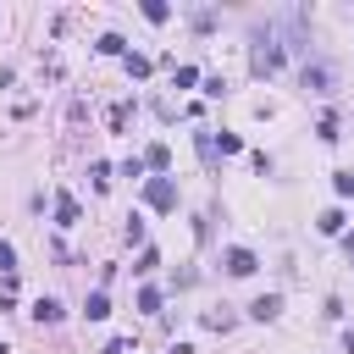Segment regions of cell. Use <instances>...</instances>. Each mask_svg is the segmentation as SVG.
<instances>
[{"label": "cell", "instance_id": "cell-1", "mask_svg": "<svg viewBox=\"0 0 354 354\" xmlns=\"http://www.w3.org/2000/svg\"><path fill=\"white\" fill-rule=\"evenodd\" d=\"M282 66V44H277V33H254V50H249V72L254 77H271Z\"/></svg>", "mask_w": 354, "mask_h": 354}, {"label": "cell", "instance_id": "cell-2", "mask_svg": "<svg viewBox=\"0 0 354 354\" xmlns=\"http://www.w3.org/2000/svg\"><path fill=\"white\" fill-rule=\"evenodd\" d=\"M144 205L149 210H177V183L171 177H149L144 183Z\"/></svg>", "mask_w": 354, "mask_h": 354}, {"label": "cell", "instance_id": "cell-3", "mask_svg": "<svg viewBox=\"0 0 354 354\" xmlns=\"http://www.w3.org/2000/svg\"><path fill=\"white\" fill-rule=\"evenodd\" d=\"M221 266H227V277H254V266H260V260H254L249 249H227V260H221Z\"/></svg>", "mask_w": 354, "mask_h": 354}, {"label": "cell", "instance_id": "cell-4", "mask_svg": "<svg viewBox=\"0 0 354 354\" xmlns=\"http://www.w3.org/2000/svg\"><path fill=\"white\" fill-rule=\"evenodd\" d=\"M77 216H83L77 199L72 194H55V227H77Z\"/></svg>", "mask_w": 354, "mask_h": 354}, {"label": "cell", "instance_id": "cell-5", "mask_svg": "<svg viewBox=\"0 0 354 354\" xmlns=\"http://www.w3.org/2000/svg\"><path fill=\"white\" fill-rule=\"evenodd\" d=\"M144 166L166 177V171H171V149H166V144H149V149H144Z\"/></svg>", "mask_w": 354, "mask_h": 354}, {"label": "cell", "instance_id": "cell-6", "mask_svg": "<svg viewBox=\"0 0 354 354\" xmlns=\"http://www.w3.org/2000/svg\"><path fill=\"white\" fill-rule=\"evenodd\" d=\"M61 315H66V310H61V299H39V304H33V321H39V326H55Z\"/></svg>", "mask_w": 354, "mask_h": 354}, {"label": "cell", "instance_id": "cell-7", "mask_svg": "<svg viewBox=\"0 0 354 354\" xmlns=\"http://www.w3.org/2000/svg\"><path fill=\"white\" fill-rule=\"evenodd\" d=\"M277 310H282V299H277V293H260V299L249 304V315H254V321H277Z\"/></svg>", "mask_w": 354, "mask_h": 354}, {"label": "cell", "instance_id": "cell-8", "mask_svg": "<svg viewBox=\"0 0 354 354\" xmlns=\"http://www.w3.org/2000/svg\"><path fill=\"white\" fill-rule=\"evenodd\" d=\"M304 88H315V94H332V72H326V66H304Z\"/></svg>", "mask_w": 354, "mask_h": 354}, {"label": "cell", "instance_id": "cell-9", "mask_svg": "<svg viewBox=\"0 0 354 354\" xmlns=\"http://www.w3.org/2000/svg\"><path fill=\"white\" fill-rule=\"evenodd\" d=\"M122 66H127V77H149V55H138V50H127Z\"/></svg>", "mask_w": 354, "mask_h": 354}, {"label": "cell", "instance_id": "cell-10", "mask_svg": "<svg viewBox=\"0 0 354 354\" xmlns=\"http://www.w3.org/2000/svg\"><path fill=\"white\" fill-rule=\"evenodd\" d=\"M83 315H88V321H105V315H111V299H105V293H88Z\"/></svg>", "mask_w": 354, "mask_h": 354}, {"label": "cell", "instance_id": "cell-11", "mask_svg": "<svg viewBox=\"0 0 354 354\" xmlns=\"http://www.w3.org/2000/svg\"><path fill=\"white\" fill-rule=\"evenodd\" d=\"M94 50H100V55H127V39H122V33H105Z\"/></svg>", "mask_w": 354, "mask_h": 354}, {"label": "cell", "instance_id": "cell-12", "mask_svg": "<svg viewBox=\"0 0 354 354\" xmlns=\"http://www.w3.org/2000/svg\"><path fill=\"white\" fill-rule=\"evenodd\" d=\"M144 17H149V22H166L171 6H166V0H144Z\"/></svg>", "mask_w": 354, "mask_h": 354}, {"label": "cell", "instance_id": "cell-13", "mask_svg": "<svg viewBox=\"0 0 354 354\" xmlns=\"http://www.w3.org/2000/svg\"><path fill=\"white\" fill-rule=\"evenodd\" d=\"M171 83H177V88H194L199 72H194V66H171Z\"/></svg>", "mask_w": 354, "mask_h": 354}, {"label": "cell", "instance_id": "cell-14", "mask_svg": "<svg viewBox=\"0 0 354 354\" xmlns=\"http://www.w3.org/2000/svg\"><path fill=\"white\" fill-rule=\"evenodd\" d=\"M216 149H221V155H238L243 138H238V133H216Z\"/></svg>", "mask_w": 354, "mask_h": 354}, {"label": "cell", "instance_id": "cell-15", "mask_svg": "<svg viewBox=\"0 0 354 354\" xmlns=\"http://www.w3.org/2000/svg\"><path fill=\"white\" fill-rule=\"evenodd\" d=\"M315 227H321V232H326V238H332V232H343V210H326V216H321V221H315Z\"/></svg>", "mask_w": 354, "mask_h": 354}, {"label": "cell", "instance_id": "cell-16", "mask_svg": "<svg viewBox=\"0 0 354 354\" xmlns=\"http://www.w3.org/2000/svg\"><path fill=\"white\" fill-rule=\"evenodd\" d=\"M138 310L155 315V310H160V288H144V293H138Z\"/></svg>", "mask_w": 354, "mask_h": 354}, {"label": "cell", "instance_id": "cell-17", "mask_svg": "<svg viewBox=\"0 0 354 354\" xmlns=\"http://www.w3.org/2000/svg\"><path fill=\"white\" fill-rule=\"evenodd\" d=\"M205 326H210V332H227L232 315H227V310H205Z\"/></svg>", "mask_w": 354, "mask_h": 354}, {"label": "cell", "instance_id": "cell-18", "mask_svg": "<svg viewBox=\"0 0 354 354\" xmlns=\"http://www.w3.org/2000/svg\"><path fill=\"white\" fill-rule=\"evenodd\" d=\"M332 188H337L343 199H354V171H332Z\"/></svg>", "mask_w": 354, "mask_h": 354}, {"label": "cell", "instance_id": "cell-19", "mask_svg": "<svg viewBox=\"0 0 354 354\" xmlns=\"http://www.w3.org/2000/svg\"><path fill=\"white\" fill-rule=\"evenodd\" d=\"M315 138H321V144H337V122H332V116H321V127H315Z\"/></svg>", "mask_w": 354, "mask_h": 354}, {"label": "cell", "instance_id": "cell-20", "mask_svg": "<svg viewBox=\"0 0 354 354\" xmlns=\"http://www.w3.org/2000/svg\"><path fill=\"white\" fill-rule=\"evenodd\" d=\"M0 271H6V277H17V249H11V243H0Z\"/></svg>", "mask_w": 354, "mask_h": 354}, {"label": "cell", "instance_id": "cell-21", "mask_svg": "<svg viewBox=\"0 0 354 354\" xmlns=\"http://www.w3.org/2000/svg\"><path fill=\"white\" fill-rule=\"evenodd\" d=\"M127 116H133V105H111V127H116V133L127 127Z\"/></svg>", "mask_w": 354, "mask_h": 354}, {"label": "cell", "instance_id": "cell-22", "mask_svg": "<svg viewBox=\"0 0 354 354\" xmlns=\"http://www.w3.org/2000/svg\"><path fill=\"white\" fill-rule=\"evenodd\" d=\"M343 354H354V326H348V332H343Z\"/></svg>", "mask_w": 354, "mask_h": 354}, {"label": "cell", "instance_id": "cell-23", "mask_svg": "<svg viewBox=\"0 0 354 354\" xmlns=\"http://www.w3.org/2000/svg\"><path fill=\"white\" fill-rule=\"evenodd\" d=\"M105 354H127V343H122V337H116V343H111V348H105Z\"/></svg>", "mask_w": 354, "mask_h": 354}, {"label": "cell", "instance_id": "cell-24", "mask_svg": "<svg viewBox=\"0 0 354 354\" xmlns=\"http://www.w3.org/2000/svg\"><path fill=\"white\" fill-rule=\"evenodd\" d=\"M343 243H348V254H354V232H348V238H343Z\"/></svg>", "mask_w": 354, "mask_h": 354}, {"label": "cell", "instance_id": "cell-25", "mask_svg": "<svg viewBox=\"0 0 354 354\" xmlns=\"http://www.w3.org/2000/svg\"><path fill=\"white\" fill-rule=\"evenodd\" d=\"M0 354H6V348H0Z\"/></svg>", "mask_w": 354, "mask_h": 354}]
</instances>
